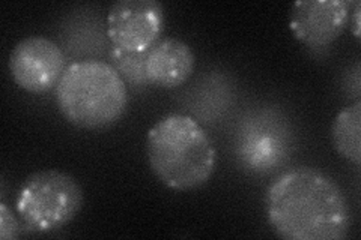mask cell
Segmentation results:
<instances>
[{"label": "cell", "mask_w": 361, "mask_h": 240, "mask_svg": "<svg viewBox=\"0 0 361 240\" xmlns=\"http://www.w3.org/2000/svg\"><path fill=\"white\" fill-rule=\"evenodd\" d=\"M9 72L16 84L33 95L56 89L66 70L62 49L45 37H27L9 54Z\"/></svg>", "instance_id": "6"}, {"label": "cell", "mask_w": 361, "mask_h": 240, "mask_svg": "<svg viewBox=\"0 0 361 240\" xmlns=\"http://www.w3.org/2000/svg\"><path fill=\"white\" fill-rule=\"evenodd\" d=\"M196 66V56L190 45L176 38L160 39L146 53L145 72L148 83L161 89L184 84Z\"/></svg>", "instance_id": "8"}, {"label": "cell", "mask_w": 361, "mask_h": 240, "mask_svg": "<svg viewBox=\"0 0 361 240\" xmlns=\"http://www.w3.org/2000/svg\"><path fill=\"white\" fill-rule=\"evenodd\" d=\"M65 120L87 131L118 123L128 108V89L109 62L80 61L66 66L54 89Z\"/></svg>", "instance_id": "3"}, {"label": "cell", "mask_w": 361, "mask_h": 240, "mask_svg": "<svg viewBox=\"0 0 361 240\" xmlns=\"http://www.w3.org/2000/svg\"><path fill=\"white\" fill-rule=\"evenodd\" d=\"M334 151L354 165L361 164V101L345 107L331 125Z\"/></svg>", "instance_id": "9"}, {"label": "cell", "mask_w": 361, "mask_h": 240, "mask_svg": "<svg viewBox=\"0 0 361 240\" xmlns=\"http://www.w3.org/2000/svg\"><path fill=\"white\" fill-rule=\"evenodd\" d=\"M351 15L346 0H298L290 8L289 27L297 41L321 49L342 37Z\"/></svg>", "instance_id": "7"}, {"label": "cell", "mask_w": 361, "mask_h": 240, "mask_svg": "<svg viewBox=\"0 0 361 240\" xmlns=\"http://www.w3.org/2000/svg\"><path fill=\"white\" fill-rule=\"evenodd\" d=\"M110 59V65L115 68L118 74L123 78V82H128L130 84L135 86L149 84L145 72L146 53H127L111 47Z\"/></svg>", "instance_id": "10"}, {"label": "cell", "mask_w": 361, "mask_h": 240, "mask_svg": "<svg viewBox=\"0 0 361 240\" xmlns=\"http://www.w3.org/2000/svg\"><path fill=\"white\" fill-rule=\"evenodd\" d=\"M83 200L82 187L75 177L61 170H41L23 182L16 210L27 232L51 233L75 220Z\"/></svg>", "instance_id": "4"}, {"label": "cell", "mask_w": 361, "mask_h": 240, "mask_svg": "<svg viewBox=\"0 0 361 240\" xmlns=\"http://www.w3.org/2000/svg\"><path fill=\"white\" fill-rule=\"evenodd\" d=\"M164 6L158 0H118L107 15V35L113 49L148 53L161 39Z\"/></svg>", "instance_id": "5"}, {"label": "cell", "mask_w": 361, "mask_h": 240, "mask_svg": "<svg viewBox=\"0 0 361 240\" xmlns=\"http://www.w3.org/2000/svg\"><path fill=\"white\" fill-rule=\"evenodd\" d=\"M146 156L154 176L173 191H193L212 177L217 152L211 137L185 114H169L146 135Z\"/></svg>", "instance_id": "2"}, {"label": "cell", "mask_w": 361, "mask_h": 240, "mask_svg": "<svg viewBox=\"0 0 361 240\" xmlns=\"http://www.w3.org/2000/svg\"><path fill=\"white\" fill-rule=\"evenodd\" d=\"M267 220L285 240H342L349 230L345 194L336 182L310 167L280 175L267 189Z\"/></svg>", "instance_id": "1"}, {"label": "cell", "mask_w": 361, "mask_h": 240, "mask_svg": "<svg viewBox=\"0 0 361 240\" xmlns=\"http://www.w3.org/2000/svg\"><path fill=\"white\" fill-rule=\"evenodd\" d=\"M21 225L16 215L9 210L5 203H0V239L14 240L20 236Z\"/></svg>", "instance_id": "11"}]
</instances>
